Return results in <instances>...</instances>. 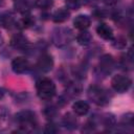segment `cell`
<instances>
[{
	"instance_id": "obj_10",
	"label": "cell",
	"mask_w": 134,
	"mask_h": 134,
	"mask_svg": "<svg viewBox=\"0 0 134 134\" xmlns=\"http://www.w3.org/2000/svg\"><path fill=\"white\" fill-rule=\"evenodd\" d=\"M91 24V20L87 15H79L75 17L73 20V25L75 28L80 30H85L87 29Z\"/></svg>"
},
{
	"instance_id": "obj_15",
	"label": "cell",
	"mask_w": 134,
	"mask_h": 134,
	"mask_svg": "<svg viewBox=\"0 0 134 134\" xmlns=\"http://www.w3.org/2000/svg\"><path fill=\"white\" fill-rule=\"evenodd\" d=\"M9 127V112L6 108L0 107V131H5Z\"/></svg>"
},
{
	"instance_id": "obj_26",
	"label": "cell",
	"mask_w": 134,
	"mask_h": 134,
	"mask_svg": "<svg viewBox=\"0 0 134 134\" xmlns=\"http://www.w3.org/2000/svg\"><path fill=\"white\" fill-rule=\"evenodd\" d=\"M44 132H45V133H50V134L57 133V132H58V128H57L55 125H53V124H48V125L46 126Z\"/></svg>"
},
{
	"instance_id": "obj_8",
	"label": "cell",
	"mask_w": 134,
	"mask_h": 134,
	"mask_svg": "<svg viewBox=\"0 0 134 134\" xmlns=\"http://www.w3.org/2000/svg\"><path fill=\"white\" fill-rule=\"evenodd\" d=\"M99 69L105 74L110 73L114 69V60L110 54H104L99 60Z\"/></svg>"
},
{
	"instance_id": "obj_19",
	"label": "cell",
	"mask_w": 134,
	"mask_h": 134,
	"mask_svg": "<svg viewBox=\"0 0 134 134\" xmlns=\"http://www.w3.org/2000/svg\"><path fill=\"white\" fill-rule=\"evenodd\" d=\"M35 5L41 9H48L53 5V0H36Z\"/></svg>"
},
{
	"instance_id": "obj_21",
	"label": "cell",
	"mask_w": 134,
	"mask_h": 134,
	"mask_svg": "<svg viewBox=\"0 0 134 134\" xmlns=\"http://www.w3.org/2000/svg\"><path fill=\"white\" fill-rule=\"evenodd\" d=\"M112 45H113V47H115V48L122 49V48H125L126 45H127V40H126L124 37H117L116 39L113 40Z\"/></svg>"
},
{
	"instance_id": "obj_25",
	"label": "cell",
	"mask_w": 134,
	"mask_h": 134,
	"mask_svg": "<svg viewBox=\"0 0 134 134\" xmlns=\"http://www.w3.org/2000/svg\"><path fill=\"white\" fill-rule=\"evenodd\" d=\"M57 113H58V111H57V109L54 108V107H47V108H45V110H44V114H45V116L47 117V118H53L55 115H57Z\"/></svg>"
},
{
	"instance_id": "obj_12",
	"label": "cell",
	"mask_w": 134,
	"mask_h": 134,
	"mask_svg": "<svg viewBox=\"0 0 134 134\" xmlns=\"http://www.w3.org/2000/svg\"><path fill=\"white\" fill-rule=\"evenodd\" d=\"M62 125L68 130H74L77 127V121H76V118L73 114L66 113L64 115V117L62 118Z\"/></svg>"
},
{
	"instance_id": "obj_20",
	"label": "cell",
	"mask_w": 134,
	"mask_h": 134,
	"mask_svg": "<svg viewBox=\"0 0 134 134\" xmlns=\"http://www.w3.org/2000/svg\"><path fill=\"white\" fill-rule=\"evenodd\" d=\"M15 6H16V9L22 14H26L29 8V6L25 0H17V3Z\"/></svg>"
},
{
	"instance_id": "obj_16",
	"label": "cell",
	"mask_w": 134,
	"mask_h": 134,
	"mask_svg": "<svg viewBox=\"0 0 134 134\" xmlns=\"http://www.w3.org/2000/svg\"><path fill=\"white\" fill-rule=\"evenodd\" d=\"M16 24L15 18L10 13H3L0 16V25L4 28H12Z\"/></svg>"
},
{
	"instance_id": "obj_1",
	"label": "cell",
	"mask_w": 134,
	"mask_h": 134,
	"mask_svg": "<svg viewBox=\"0 0 134 134\" xmlns=\"http://www.w3.org/2000/svg\"><path fill=\"white\" fill-rule=\"evenodd\" d=\"M16 122L18 124L19 128L23 132H31L37 127V118L36 114L31 111H21L16 114L15 116Z\"/></svg>"
},
{
	"instance_id": "obj_14",
	"label": "cell",
	"mask_w": 134,
	"mask_h": 134,
	"mask_svg": "<svg viewBox=\"0 0 134 134\" xmlns=\"http://www.w3.org/2000/svg\"><path fill=\"white\" fill-rule=\"evenodd\" d=\"M72 109L76 115H86L89 111V105L84 100H76L72 105Z\"/></svg>"
},
{
	"instance_id": "obj_23",
	"label": "cell",
	"mask_w": 134,
	"mask_h": 134,
	"mask_svg": "<svg viewBox=\"0 0 134 134\" xmlns=\"http://www.w3.org/2000/svg\"><path fill=\"white\" fill-rule=\"evenodd\" d=\"M32 23H34V20L30 18V16H25V17H23V19H22L18 24H19L20 27H22V28H27V27H29L30 25H32Z\"/></svg>"
},
{
	"instance_id": "obj_18",
	"label": "cell",
	"mask_w": 134,
	"mask_h": 134,
	"mask_svg": "<svg viewBox=\"0 0 134 134\" xmlns=\"http://www.w3.org/2000/svg\"><path fill=\"white\" fill-rule=\"evenodd\" d=\"M100 121H102V124L105 127H113V126H115L116 119H115V117H114L113 114H111V113H105V114L102 115Z\"/></svg>"
},
{
	"instance_id": "obj_28",
	"label": "cell",
	"mask_w": 134,
	"mask_h": 134,
	"mask_svg": "<svg viewBox=\"0 0 134 134\" xmlns=\"http://www.w3.org/2000/svg\"><path fill=\"white\" fill-rule=\"evenodd\" d=\"M103 2H105L108 5H113V4H115L117 2V0H103Z\"/></svg>"
},
{
	"instance_id": "obj_30",
	"label": "cell",
	"mask_w": 134,
	"mask_h": 134,
	"mask_svg": "<svg viewBox=\"0 0 134 134\" xmlns=\"http://www.w3.org/2000/svg\"><path fill=\"white\" fill-rule=\"evenodd\" d=\"M3 96H4V90L0 88V99H1V98H2Z\"/></svg>"
},
{
	"instance_id": "obj_7",
	"label": "cell",
	"mask_w": 134,
	"mask_h": 134,
	"mask_svg": "<svg viewBox=\"0 0 134 134\" xmlns=\"http://www.w3.org/2000/svg\"><path fill=\"white\" fill-rule=\"evenodd\" d=\"M29 68V62L23 57H17L12 61V69L15 73H23Z\"/></svg>"
},
{
	"instance_id": "obj_4",
	"label": "cell",
	"mask_w": 134,
	"mask_h": 134,
	"mask_svg": "<svg viewBox=\"0 0 134 134\" xmlns=\"http://www.w3.org/2000/svg\"><path fill=\"white\" fill-rule=\"evenodd\" d=\"M73 38L72 31L66 27H59L53 30L52 34V42L58 47H63L67 45Z\"/></svg>"
},
{
	"instance_id": "obj_11",
	"label": "cell",
	"mask_w": 134,
	"mask_h": 134,
	"mask_svg": "<svg viewBox=\"0 0 134 134\" xmlns=\"http://www.w3.org/2000/svg\"><path fill=\"white\" fill-rule=\"evenodd\" d=\"M96 32L104 40H112L113 39V30L106 23H100L96 27Z\"/></svg>"
},
{
	"instance_id": "obj_29",
	"label": "cell",
	"mask_w": 134,
	"mask_h": 134,
	"mask_svg": "<svg viewBox=\"0 0 134 134\" xmlns=\"http://www.w3.org/2000/svg\"><path fill=\"white\" fill-rule=\"evenodd\" d=\"M97 1H98V0H85L86 4H88V5H94Z\"/></svg>"
},
{
	"instance_id": "obj_27",
	"label": "cell",
	"mask_w": 134,
	"mask_h": 134,
	"mask_svg": "<svg viewBox=\"0 0 134 134\" xmlns=\"http://www.w3.org/2000/svg\"><path fill=\"white\" fill-rule=\"evenodd\" d=\"M94 15H95V17H97V18H105V17L107 16V13H106L104 9H97V10L94 12Z\"/></svg>"
},
{
	"instance_id": "obj_24",
	"label": "cell",
	"mask_w": 134,
	"mask_h": 134,
	"mask_svg": "<svg viewBox=\"0 0 134 134\" xmlns=\"http://www.w3.org/2000/svg\"><path fill=\"white\" fill-rule=\"evenodd\" d=\"M120 122L124 126H132L133 125V114L132 113H127L126 115H122Z\"/></svg>"
},
{
	"instance_id": "obj_6",
	"label": "cell",
	"mask_w": 134,
	"mask_h": 134,
	"mask_svg": "<svg viewBox=\"0 0 134 134\" xmlns=\"http://www.w3.org/2000/svg\"><path fill=\"white\" fill-rule=\"evenodd\" d=\"M37 67L39 70H41L42 72H49L52 67H53V60H52V57L50 54H47V53H44L42 54L39 60H38V63H37Z\"/></svg>"
},
{
	"instance_id": "obj_13",
	"label": "cell",
	"mask_w": 134,
	"mask_h": 134,
	"mask_svg": "<svg viewBox=\"0 0 134 134\" xmlns=\"http://www.w3.org/2000/svg\"><path fill=\"white\" fill-rule=\"evenodd\" d=\"M70 17V13L69 10H67L66 8H59L58 10H55L52 15V20L55 23H63L66 20H68Z\"/></svg>"
},
{
	"instance_id": "obj_3",
	"label": "cell",
	"mask_w": 134,
	"mask_h": 134,
	"mask_svg": "<svg viewBox=\"0 0 134 134\" xmlns=\"http://www.w3.org/2000/svg\"><path fill=\"white\" fill-rule=\"evenodd\" d=\"M88 97L91 102H93L94 104L98 105V106H105L110 102V97L108 92L98 87V86H90L88 89Z\"/></svg>"
},
{
	"instance_id": "obj_9",
	"label": "cell",
	"mask_w": 134,
	"mask_h": 134,
	"mask_svg": "<svg viewBox=\"0 0 134 134\" xmlns=\"http://www.w3.org/2000/svg\"><path fill=\"white\" fill-rule=\"evenodd\" d=\"M10 45L16 48V49H19V50H25L29 43H28V40L21 34H16L13 36V38L10 39Z\"/></svg>"
},
{
	"instance_id": "obj_17",
	"label": "cell",
	"mask_w": 134,
	"mask_h": 134,
	"mask_svg": "<svg viewBox=\"0 0 134 134\" xmlns=\"http://www.w3.org/2000/svg\"><path fill=\"white\" fill-rule=\"evenodd\" d=\"M76 41L80 45H83V46H87L89 45L91 42H92V36L89 31H87L86 29L81 31L77 36H76Z\"/></svg>"
},
{
	"instance_id": "obj_2",
	"label": "cell",
	"mask_w": 134,
	"mask_h": 134,
	"mask_svg": "<svg viewBox=\"0 0 134 134\" xmlns=\"http://www.w3.org/2000/svg\"><path fill=\"white\" fill-rule=\"evenodd\" d=\"M37 93L40 98L48 100L51 99L55 94V85L48 77H42L37 82Z\"/></svg>"
},
{
	"instance_id": "obj_5",
	"label": "cell",
	"mask_w": 134,
	"mask_h": 134,
	"mask_svg": "<svg viewBox=\"0 0 134 134\" xmlns=\"http://www.w3.org/2000/svg\"><path fill=\"white\" fill-rule=\"evenodd\" d=\"M132 85V81L129 76L124 75V74H117L114 75L111 80V86L112 88L118 92V93H124L130 89Z\"/></svg>"
},
{
	"instance_id": "obj_22",
	"label": "cell",
	"mask_w": 134,
	"mask_h": 134,
	"mask_svg": "<svg viewBox=\"0 0 134 134\" xmlns=\"http://www.w3.org/2000/svg\"><path fill=\"white\" fill-rule=\"evenodd\" d=\"M66 6L69 9H79L81 7L82 1L81 0H65Z\"/></svg>"
}]
</instances>
